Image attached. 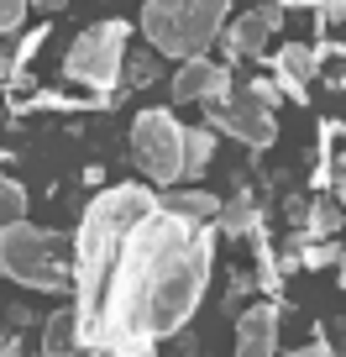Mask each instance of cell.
<instances>
[{"instance_id":"14","label":"cell","mask_w":346,"mask_h":357,"mask_svg":"<svg viewBox=\"0 0 346 357\" xmlns=\"http://www.w3.org/2000/svg\"><path fill=\"white\" fill-rule=\"evenodd\" d=\"M215 221H221V231H231V236L252 231V226H257V211H252V195H246V190H236L231 200L221 205V215H215Z\"/></svg>"},{"instance_id":"22","label":"cell","mask_w":346,"mask_h":357,"mask_svg":"<svg viewBox=\"0 0 346 357\" xmlns=\"http://www.w3.org/2000/svg\"><path fill=\"white\" fill-rule=\"evenodd\" d=\"M0 357H16V342H11V336H0Z\"/></svg>"},{"instance_id":"5","label":"cell","mask_w":346,"mask_h":357,"mask_svg":"<svg viewBox=\"0 0 346 357\" xmlns=\"http://www.w3.org/2000/svg\"><path fill=\"white\" fill-rule=\"evenodd\" d=\"M132 163L152 184H179L184 178V126L168 111H142L132 121Z\"/></svg>"},{"instance_id":"8","label":"cell","mask_w":346,"mask_h":357,"mask_svg":"<svg viewBox=\"0 0 346 357\" xmlns=\"http://www.w3.org/2000/svg\"><path fill=\"white\" fill-rule=\"evenodd\" d=\"M283 26V11L278 6H257V11L236 16V26L226 32V53L231 58H262V47L273 43V32Z\"/></svg>"},{"instance_id":"1","label":"cell","mask_w":346,"mask_h":357,"mask_svg":"<svg viewBox=\"0 0 346 357\" xmlns=\"http://www.w3.org/2000/svg\"><path fill=\"white\" fill-rule=\"evenodd\" d=\"M215 231L163 211L147 184H116L84 211L74 242V326L79 347L147 357L173 336L210 284Z\"/></svg>"},{"instance_id":"18","label":"cell","mask_w":346,"mask_h":357,"mask_svg":"<svg viewBox=\"0 0 346 357\" xmlns=\"http://www.w3.org/2000/svg\"><path fill=\"white\" fill-rule=\"evenodd\" d=\"M26 22V0H0V32H22Z\"/></svg>"},{"instance_id":"6","label":"cell","mask_w":346,"mask_h":357,"mask_svg":"<svg viewBox=\"0 0 346 357\" xmlns=\"http://www.w3.org/2000/svg\"><path fill=\"white\" fill-rule=\"evenodd\" d=\"M205 121H210V132H231L246 147H268L278 137L273 111L262 100H252V95H226L221 105H205Z\"/></svg>"},{"instance_id":"4","label":"cell","mask_w":346,"mask_h":357,"mask_svg":"<svg viewBox=\"0 0 346 357\" xmlns=\"http://www.w3.org/2000/svg\"><path fill=\"white\" fill-rule=\"evenodd\" d=\"M121 68H126V22H100L79 37L63 58V74L74 84L95 89V95H111L121 84Z\"/></svg>"},{"instance_id":"17","label":"cell","mask_w":346,"mask_h":357,"mask_svg":"<svg viewBox=\"0 0 346 357\" xmlns=\"http://www.w3.org/2000/svg\"><path fill=\"white\" fill-rule=\"evenodd\" d=\"M336 226H341V211H336V205H315V211H310V226H304V231H310V236H331Z\"/></svg>"},{"instance_id":"12","label":"cell","mask_w":346,"mask_h":357,"mask_svg":"<svg viewBox=\"0 0 346 357\" xmlns=\"http://www.w3.org/2000/svg\"><path fill=\"white\" fill-rule=\"evenodd\" d=\"M210 158H215V132L210 126L184 132V178H200L205 168H210Z\"/></svg>"},{"instance_id":"20","label":"cell","mask_w":346,"mask_h":357,"mask_svg":"<svg viewBox=\"0 0 346 357\" xmlns=\"http://www.w3.org/2000/svg\"><path fill=\"white\" fill-rule=\"evenodd\" d=\"M278 11H320V0H273Z\"/></svg>"},{"instance_id":"10","label":"cell","mask_w":346,"mask_h":357,"mask_svg":"<svg viewBox=\"0 0 346 357\" xmlns=\"http://www.w3.org/2000/svg\"><path fill=\"white\" fill-rule=\"evenodd\" d=\"M268 63L278 68V89H283V95L304 100V84H310L315 68H320V53H315V47H304V43H289V47H278Z\"/></svg>"},{"instance_id":"13","label":"cell","mask_w":346,"mask_h":357,"mask_svg":"<svg viewBox=\"0 0 346 357\" xmlns=\"http://www.w3.org/2000/svg\"><path fill=\"white\" fill-rule=\"evenodd\" d=\"M74 352H84V347H79L74 310H63V315H53V321H47V357H74Z\"/></svg>"},{"instance_id":"19","label":"cell","mask_w":346,"mask_h":357,"mask_svg":"<svg viewBox=\"0 0 346 357\" xmlns=\"http://www.w3.org/2000/svg\"><path fill=\"white\" fill-rule=\"evenodd\" d=\"M246 95H252V100H262V105H268V111H273V105H278V95H283V89H278V84H268V79H257V84L246 89Z\"/></svg>"},{"instance_id":"3","label":"cell","mask_w":346,"mask_h":357,"mask_svg":"<svg viewBox=\"0 0 346 357\" xmlns=\"http://www.w3.org/2000/svg\"><path fill=\"white\" fill-rule=\"evenodd\" d=\"M0 273L26 284V289H63L68 284V263H63L58 236L37 231V226H26V221L0 231Z\"/></svg>"},{"instance_id":"11","label":"cell","mask_w":346,"mask_h":357,"mask_svg":"<svg viewBox=\"0 0 346 357\" xmlns=\"http://www.w3.org/2000/svg\"><path fill=\"white\" fill-rule=\"evenodd\" d=\"M163 211L184 215V221H194V226H210L215 215H221V200L205 195V190H168L163 195Z\"/></svg>"},{"instance_id":"16","label":"cell","mask_w":346,"mask_h":357,"mask_svg":"<svg viewBox=\"0 0 346 357\" xmlns=\"http://www.w3.org/2000/svg\"><path fill=\"white\" fill-rule=\"evenodd\" d=\"M126 84H152L157 79V53H126Z\"/></svg>"},{"instance_id":"7","label":"cell","mask_w":346,"mask_h":357,"mask_svg":"<svg viewBox=\"0 0 346 357\" xmlns=\"http://www.w3.org/2000/svg\"><path fill=\"white\" fill-rule=\"evenodd\" d=\"M226 95H231V74H226V63L189 58V63L173 74V100H179V105H221Z\"/></svg>"},{"instance_id":"2","label":"cell","mask_w":346,"mask_h":357,"mask_svg":"<svg viewBox=\"0 0 346 357\" xmlns=\"http://www.w3.org/2000/svg\"><path fill=\"white\" fill-rule=\"evenodd\" d=\"M226 16H231V0H147L142 32L152 43V53L189 63V58H200L221 37Z\"/></svg>"},{"instance_id":"21","label":"cell","mask_w":346,"mask_h":357,"mask_svg":"<svg viewBox=\"0 0 346 357\" xmlns=\"http://www.w3.org/2000/svg\"><path fill=\"white\" fill-rule=\"evenodd\" d=\"M26 6H37V11H63L68 0H26Z\"/></svg>"},{"instance_id":"9","label":"cell","mask_w":346,"mask_h":357,"mask_svg":"<svg viewBox=\"0 0 346 357\" xmlns=\"http://www.w3.org/2000/svg\"><path fill=\"white\" fill-rule=\"evenodd\" d=\"M273 352H278V310L252 305L236 321V357H273Z\"/></svg>"},{"instance_id":"23","label":"cell","mask_w":346,"mask_h":357,"mask_svg":"<svg viewBox=\"0 0 346 357\" xmlns=\"http://www.w3.org/2000/svg\"><path fill=\"white\" fill-rule=\"evenodd\" d=\"M294 357H325V347L315 342V347H304V352H294Z\"/></svg>"},{"instance_id":"15","label":"cell","mask_w":346,"mask_h":357,"mask_svg":"<svg viewBox=\"0 0 346 357\" xmlns=\"http://www.w3.org/2000/svg\"><path fill=\"white\" fill-rule=\"evenodd\" d=\"M22 215H26V190L16 184V178L0 174V231H6V226H16Z\"/></svg>"},{"instance_id":"24","label":"cell","mask_w":346,"mask_h":357,"mask_svg":"<svg viewBox=\"0 0 346 357\" xmlns=\"http://www.w3.org/2000/svg\"><path fill=\"white\" fill-rule=\"evenodd\" d=\"M341 263H346V257H341ZM341 279H346V273H341Z\"/></svg>"}]
</instances>
